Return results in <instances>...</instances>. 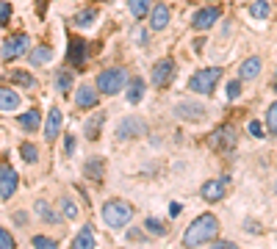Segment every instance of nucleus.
<instances>
[{"label":"nucleus","instance_id":"nucleus-42","mask_svg":"<svg viewBox=\"0 0 277 249\" xmlns=\"http://www.w3.org/2000/svg\"><path fill=\"white\" fill-rule=\"evenodd\" d=\"M214 249H239V246L230 244V241H219V244H214Z\"/></svg>","mask_w":277,"mask_h":249},{"label":"nucleus","instance_id":"nucleus-19","mask_svg":"<svg viewBox=\"0 0 277 249\" xmlns=\"http://www.w3.org/2000/svg\"><path fill=\"white\" fill-rule=\"evenodd\" d=\"M239 75H241L244 80L258 78V75H261V58H255V56H252V58H247V61L239 67Z\"/></svg>","mask_w":277,"mask_h":249},{"label":"nucleus","instance_id":"nucleus-34","mask_svg":"<svg viewBox=\"0 0 277 249\" xmlns=\"http://www.w3.org/2000/svg\"><path fill=\"white\" fill-rule=\"evenodd\" d=\"M94 17H97V11H94V9L81 11V14L75 17V25H89V22H94Z\"/></svg>","mask_w":277,"mask_h":249},{"label":"nucleus","instance_id":"nucleus-2","mask_svg":"<svg viewBox=\"0 0 277 249\" xmlns=\"http://www.w3.org/2000/svg\"><path fill=\"white\" fill-rule=\"evenodd\" d=\"M133 219V205H128L125 199H108L103 205V222L108 227H125Z\"/></svg>","mask_w":277,"mask_h":249},{"label":"nucleus","instance_id":"nucleus-12","mask_svg":"<svg viewBox=\"0 0 277 249\" xmlns=\"http://www.w3.org/2000/svg\"><path fill=\"white\" fill-rule=\"evenodd\" d=\"M211 144H214L216 150H230V147L235 144V130L230 128V124H225L222 130H216V133L211 136Z\"/></svg>","mask_w":277,"mask_h":249},{"label":"nucleus","instance_id":"nucleus-26","mask_svg":"<svg viewBox=\"0 0 277 249\" xmlns=\"http://www.w3.org/2000/svg\"><path fill=\"white\" fill-rule=\"evenodd\" d=\"M250 14L255 17V20H266V17H269V3H266V0H252Z\"/></svg>","mask_w":277,"mask_h":249},{"label":"nucleus","instance_id":"nucleus-7","mask_svg":"<svg viewBox=\"0 0 277 249\" xmlns=\"http://www.w3.org/2000/svg\"><path fill=\"white\" fill-rule=\"evenodd\" d=\"M20 186V175L9 163H0V199H9Z\"/></svg>","mask_w":277,"mask_h":249},{"label":"nucleus","instance_id":"nucleus-39","mask_svg":"<svg viewBox=\"0 0 277 249\" xmlns=\"http://www.w3.org/2000/svg\"><path fill=\"white\" fill-rule=\"evenodd\" d=\"M250 133H252V136H263V124L258 122V119H252V122H250Z\"/></svg>","mask_w":277,"mask_h":249},{"label":"nucleus","instance_id":"nucleus-35","mask_svg":"<svg viewBox=\"0 0 277 249\" xmlns=\"http://www.w3.org/2000/svg\"><path fill=\"white\" fill-rule=\"evenodd\" d=\"M61 213H64L67 219H75V216H78V208H75L72 199H61Z\"/></svg>","mask_w":277,"mask_h":249},{"label":"nucleus","instance_id":"nucleus-31","mask_svg":"<svg viewBox=\"0 0 277 249\" xmlns=\"http://www.w3.org/2000/svg\"><path fill=\"white\" fill-rule=\"evenodd\" d=\"M11 80H14L17 86H22V89H31L33 86V78L28 72H11Z\"/></svg>","mask_w":277,"mask_h":249},{"label":"nucleus","instance_id":"nucleus-14","mask_svg":"<svg viewBox=\"0 0 277 249\" xmlns=\"http://www.w3.org/2000/svg\"><path fill=\"white\" fill-rule=\"evenodd\" d=\"M86 53H89V45H86L84 39H78V36H72L69 39V61L75 64V67H81V64L86 61Z\"/></svg>","mask_w":277,"mask_h":249},{"label":"nucleus","instance_id":"nucleus-24","mask_svg":"<svg viewBox=\"0 0 277 249\" xmlns=\"http://www.w3.org/2000/svg\"><path fill=\"white\" fill-rule=\"evenodd\" d=\"M20 124H22V130H28V133H33V130L39 128V111H25V114L20 116Z\"/></svg>","mask_w":277,"mask_h":249},{"label":"nucleus","instance_id":"nucleus-9","mask_svg":"<svg viewBox=\"0 0 277 249\" xmlns=\"http://www.w3.org/2000/svg\"><path fill=\"white\" fill-rule=\"evenodd\" d=\"M61 111L58 108H50L47 111V119H45V139L47 141H56L58 133H61Z\"/></svg>","mask_w":277,"mask_h":249},{"label":"nucleus","instance_id":"nucleus-5","mask_svg":"<svg viewBox=\"0 0 277 249\" xmlns=\"http://www.w3.org/2000/svg\"><path fill=\"white\" fill-rule=\"evenodd\" d=\"M22 53H28V36L25 33H14V36H9L0 45V58H3V61H14Z\"/></svg>","mask_w":277,"mask_h":249},{"label":"nucleus","instance_id":"nucleus-17","mask_svg":"<svg viewBox=\"0 0 277 249\" xmlns=\"http://www.w3.org/2000/svg\"><path fill=\"white\" fill-rule=\"evenodd\" d=\"M69 249H94V233H92V224H86V227L78 230V235H75L72 246Z\"/></svg>","mask_w":277,"mask_h":249},{"label":"nucleus","instance_id":"nucleus-28","mask_svg":"<svg viewBox=\"0 0 277 249\" xmlns=\"http://www.w3.org/2000/svg\"><path fill=\"white\" fill-rule=\"evenodd\" d=\"M144 227H147V233H152V235H167V227H164V222H161V219H155V216L147 219Z\"/></svg>","mask_w":277,"mask_h":249},{"label":"nucleus","instance_id":"nucleus-29","mask_svg":"<svg viewBox=\"0 0 277 249\" xmlns=\"http://www.w3.org/2000/svg\"><path fill=\"white\" fill-rule=\"evenodd\" d=\"M36 213L45 219V222H50V224H53V222H58V216L50 211V205H47L45 199H39V202H36Z\"/></svg>","mask_w":277,"mask_h":249},{"label":"nucleus","instance_id":"nucleus-25","mask_svg":"<svg viewBox=\"0 0 277 249\" xmlns=\"http://www.w3.org/2000/svg\"><path fill=\"white\" fill-rule=\"evenodd\" d=\"M20 155H22V161H25V163H36L39 161V150L31 144V141H22V144H20Z\"/></svg>","mask_w":277,"mask_h":249},{"label":"nucleus","instance_id":"nucleus-36","mask_svg":"<svg viewBox=\"0 0 277 249\" xmlns=\"http://www.w3.org/2000/svg\"><path fill=\"white\" fill-rule=\"evenodd\" d=\"M0 249H14V238H11V233L3 227H0Z\"/></svg>","mask_w":277,"mask_h":249},{"label":"nucleus","instance_id":"nucleus-38","mask_svg":"<svg viewBox=\"0 0 277 249\" xmlns=\"http://www.w3.org/2000/svg\"><path fill=\"white\" fill-rule=\"evenodd\" d=\"M9 17H11V6L9 3H0V25L9 22Z\"/></svg>","mask_w":277,"mask_h":249},{"label":"nucleus","instance_id":"nucleus-37","mask_svg":"<svg viewBox=\"0 0 277 249\" xmlns=\"http://www.w3.org/2000/svg\"><path fill=\"white\" fill-rule=\"evenodd\" d=\"M239 94H241V83H239V80H230V83H227V97L235 100Z\"/></svg>","mask_w":277,"mask_h":249},{"label":"nucleus","instance_id":"nucleus-4","mask_svg":"<svg viewBox=\"0 0 277 249\" xmlns=\"http://www.w3.org/2000/svg\"><path fill=\"white\" fill-rule=\"evenodd\" d=\"M125 83H128V72H125V69H120V67L105 69V72L97 75V92H103V94H116L122 86H125Z\"/></svg>","mask_w":277,"mask_h":249},{"label":"nucleus","instance_id":"nucleus-20","mask_svg":"<svg viewBox=\"0 0 277 249\" xmlns=\"http://www.w3.org/2000/svg\"><path fill=\"white\" fill-rule=\"evenodd\" d=\"M50 58H53V50L42 45V47H36V50L28 56V61H31L33 67H45V64H50Z\"/></svg>","mask_w":277,"mask_h":249},{"label":"nucleus","instance_id":"nucleus-18","mask_svg":"<svg viewBox=\"0 0 277 249\" xmlns=\"http://www.w3.org/2000/svg\"><path fill=\"white\" fill-rule=\"evenodd\" d=\"M20 108V97H17L14 89L0 86V111H17Z\"/></svg>","mask_w":277,"mask_h":249},{"label":"nucleus","instance_id":"nucleus-30","mask_svg":"<svg viewBox=\"0 0 277 249\" xmlns=\"http://www.w3.org/2000/svg\"><path fill=\"white\" fill-rule=\"evenodd\" d=\"M266 128H269L272 136H277V103H272L269 111H266Z\"/></svg>","mask_w":277,"mask_h":249},{"label":"nucleus","instance_id":"nucleus-40","mask_svg":"<svg viewBox=\"0 0 277 249\" xmlns=\"http://www.w3.org/2000/svg\"><path fill=\"white\" fill-rule=\"evenodd\" d=\"M72 150H75V139L67 136V141H64V155H72Z\"/></svg>","mask_w":277,"mask_h":249},{"label":"nucleus","instance_id":"nucleus-1","mask_svg":"<svg viewBox=\"0 0 277 249\" xmlns=\"http://www.w3.org/2000/svg\"><path fill=\"white\" fill-rule=\"evenodd\" d=\"M216 235H219V219H216L214 213H203V216H197L191 224H188V230L183 235V246L186 249H197L200 244L214 241Z\"/></svg>","mask_w":277,"mask_h":249},{"label":"nucleus","instance_id":"nucleus-6","mask_svg":"<svg viewBox=\"0 0 277 249\" xmlns=\"http://www.w3.org/2000/svg\"><path fill=\"white\" fill-rule=\"evenodd\" d=\"M172 78H175V61L172 58H161V61H155V67H152V83H155V89L169 86Z\"/></svg>","mask_w":277,"mask_h":249},{"label":"nucleus","instance_id":"nucleus-15","mask_svg":"<svg viewBox=\"0 0 277 249\" xmlns=\"http://www.w3.org/2000/svg\"><path fill=\"white\" fill-rule=\"evenodd\" d=\"M200 194H203V199H208V202H219V199L225 197V180H208L200 188Z\"/></svg>","mask_w":277,"mask_h":249},{"label":"nucleus","instance_id":"nucleus-13","mask_svg":"<svg viewBox=\"0 0 277 249\" xmlns=\"http://www.w3.org/2000/svg\"><path fill=\"white\" fill-rule=\"evenodd\" d=\"M169 25V9L164 3H155L150 9V28L152 31H164Z\"/></svg>","mask_w":277,"mask_h":249},{"label":"nucleus","instance_id":"nucleus-41","mask_svg":"<svg viewBox=\"0 0 277 249\" xmlns=\"http://www.w3.org/2000/svg\"><path fill=\"white\" fill-rule=\"evenodd\" d=\"M180 211H183V205H180V202H172V205H169V216H180Z\"/></svg>","mask_w":277,"mask_h":249},{"label":"nucleus","instance_id":"nucleus-11","mask_svg":"<svg viewBox=\"0 0 277 249\" xmlns=\"http://www.w3.org/2000/svg\"><path fill=\"white\" fill-rule=\"evenodd\" d=\"M75 103H78V108H94L97 105V89L89 86V83H81L78 94H75Z\"/></svg>","mask_w":277,"mask_h":249},{"label":"nucleus","instance_id":"nucleus-3","mask_svg":"<svg viewBox=\"0 0 277 249\" xmlns=\"http://www.w3.org/2000/svg\"><path fill=\"white\" fill-rule=\"evenodd\" d=\"M222 78V69L219 67H208V69H200V72L191 75V80H188V89L197 94H214L216 83Z\"/></svg>","mask_w":277,"mask_h":249},{"label":"nucleus","instance_id":"nucleus-8","mask_svg":"<svg viewBox=\"0 0 277 249\" xmlns=\"http://www.w3.org/2000/svg\"><path fill=\"white\" fill-rule=\"evenodd\" d=\"M219 17H222V9H216V6H208V9H200L197 14H194L191 25H194V31H211V25H214Z\"/></svg>","mask_w":277,"mask_h":249},{"label":"nucleus","instance_id":"nucleus-33","mask_svg":"<svg viewBox=\"0 0 277 249\" xmlns=\"http://www.w3.org/2000/svg\"><path fill=\"white\" fill-rule=\"evenodd\" d=\"M33 249H58V244L53 238H45V235H33Z\"/></svg>","mask_w":277,"mask_h":249},{"label":"nucleus","instance_id":"nucleus-21","mask_svg":"<svg viewBox=\"0 0 277 249\" xmlns=\"http://www.w3.org/2000/svg\"><path fill=\"white\" fill-rule=\"evenodd\" d=\"M128 9H131V14L136 17V20H141V17H147V14H150L152 0H128Z\"/></svg>","mask_w":277,"mask_h":249},{"label":"nucleus","instance_id":"nucleus-23","mask_svg":"<svg viewBox=\"0 0 277 249\" xmlns=\"http://www.w3.org/2000/svg\"><path fill=\"white\" fill-rule=\"evenodd\" d=\"M141 97H144V83L139 78H133V83L128 86V103L136 105V103H141Z\"/></svg>","mask_w":277,"mask_h":249},{"label":"nucleus","instance_id":"nucleus-16","mask_svg":"<svg viewBox=\"0 0 277 249\" xmlns=\"http://www.w3.org/2000/svg\"><path fill=\"white\" fill-rule=\"evenodd\" d=\"M175 114H178L180 119H186V122H200L205 116V108H200L197 103H180L178 108H175Z\"/></svg>","mask_w":277,"mask_h":249},{"label":"nucleus","instance_id":"nucleus-10","mask_svg":"<svg viewBox=\"0 0 277 249\" xmlns=\"http://www.w3.org/2000/svg\"><path fill=\"white\" fill-rule=\"evenodd\" d=\"M144 133V122L141 119H122L120 128H116V139L120 141H128L131 136H141Z\"/></svg>","mask_w":277,"mask_h":249},{"label":"nucleus","instance_id":"nucleus-43","mask_svg":"<svg viewBox=\"0 0 277 249\" xmlns=\"http://www.w3.org/2000/svg\"><path fill=\"white\" fill-rule=\"evenodd\" d=\"M274 89H277V83H274Z\"/></svg>","mask_w":277,"mask_h":249},{"label":"nucleus","instance_id":"nucleus-22","mask_svg":"<svg viewBox=\"0 0 277 249\" xmlns=\"http://www.w3.org/2000/svg\"><path fill=\"white\" fill-rule=\"evenodd\" d=\"M86 177H92V180H103V172H105V163L103 158H92L89 163H86Z\"/></svg>","mask_w":277,"mask_h":249},{"label":"nucleus","instance_id":"nucleus-32","mask_svg":"<svg viewBox=\"0 0 277 249\" xmlns=\"http://www.w3.org/2000/svg\"><path fill=\"white\" fill-rule=\"evenodd\" d=\"M69 89H72V75H69L67 69H64V72H58V92L67 94Z\"/></svg>","mask_w":277,"mask_h":249},{"label":"nucleus","instance_id":"nucleus-27","mask_svg":"<svg viewBox=\"0 0 277 249\" xmlns=\"http://www.w3.org/2000/svg\"><path fill=\"white\" fill-rule=\"evenodd\" d=\"M103 122H105V114L92 116V122H86V136H89V139H97V133H100V128H103Z\"/></svg>","mask_w":277,"mask_h":249}]
</instances>
